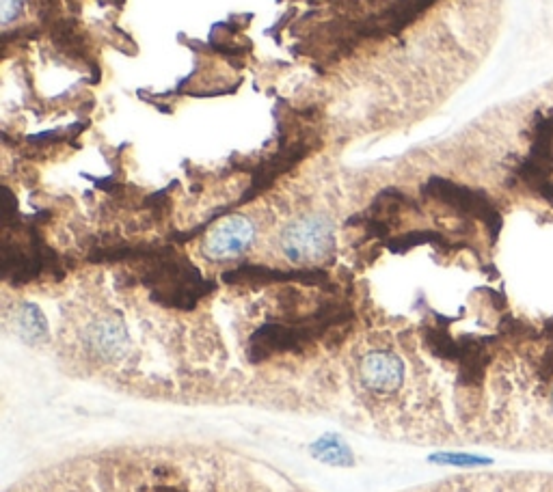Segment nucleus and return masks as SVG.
Instances as JSON below:
<instances>
[{
	"mask_svg": "<svg viewBox=\"0 0 553 492\" xmlns=\"http://www.w3.org/2000/svg\"><path fill=\"white\" fill-rule=\"evenodd\" d=\"M551 408H553V398H551Z\"/></svg>",
	"mask_w": 553,
	"mask_h": 492,
	"instance_id": "obj_9",
	"label": "nucleus"
},
{
	"mask_svg": "<svg viewBox=\"0 0 553 492\" xmlns=\"http://www.w3.org/2000/svg\"><path fill=\"white\" fill-rule=\"evenodd\" d=\"M13 331L26 344H42L48 339V320L33 303H22L13 311Z\"/></svg>",
	"mask_w": 553,
	"mask_h": 492,
	"instance_id": "obj_5",
	"label": "nucleus"
},
{
	"mask_svg": "<svg viewBox=\"0 0 553 492\" xmlns=\"http://www.w3.org/2000/svg\"><path fill=\"white\" fill-rule=\"evenodd\" d=\"M255 238V225L249 216H227L217 227L210 229L204 240V253L212 262H229L249 251Z\"/></svg>",
	"mask_w": 553,
	"mask_h": 492,
	"instance_id": "obj_3",
	"label": "nucleus"
},
{
	"mask_svg": "<svg viewBox=\"0 0 553 492\" xmlns=\"http://www.w3.org/2000/svg\"><path fill=\"white\" fill-rule=\"evenodd\" d=\"M316 456L322 458V460H329L333 464H346L350 454H348V449L340 443V441H335V439H325V441H320L316 447Z\"/></svg>",
	"mask_w": 553,
	"mask_h": 492,
	"instance_id": "obj_6",
	"label": "nucleus"
},
{
	"mask_svg": "<svg viewBox=\"0 0 553 492\" xmlns=\"http://www.w3.org/2000/svg\"><path fill=\"white\" fill-rule=\"evenodd\" d=\"M24 7V0H0V20H3V26H9L13 20L20 18Z\"/></svg>",
	"mask_w": 553,
	"mask_h": 492,
	"instance_id": "obj_7",
	"label": "nucleus"
},
{
	"mask_svg": "<svg viewBox=\"0 0 553 492\" xmlns=\"http://www.w3.org/2000/svg\"><path fill=\"white\" fill-rule=\"evenodd\" d=\"M83 346L93 359L111 363L130 350V333L115 313H104L83 328Z\"/></svg>",
	"mask_w": 553,
	"mask_h": 492,
	"instance_id": "obj_2",
	"label": "nucleus"
},
{
	"mask_svg": "<svg viewBox=\"0 0 553 492\" xmlns=\"http://www.w3.org/2000/svg\"><path fill=\"white\" fill-rule=\"evenodd\" d=\"M359 378L368 391L387 395L402 385L404 363L391 350H370L359 363Z\"/></svg>",
	"mask_w": 553,
	"mask_h": 492,
	"instance_id": "obj_4",
	"label": "nucleus"
},
{
	"mask_svg": "<svg viewBox=\"0 0 553 492\" xmlns=\"http://www.w3.org/2000/svg\"><path fill=\"white\" fill-rule=\"evenodd\" d=\"M281 253L288 262L312 266L329 259L335 251V227L327 216L307 214L283 227L279 236Z\"/></svg>",
	"mask_w": 553,
	"mask_h": 492,
	"instance_id": "obj_1",
	"label": "nucleus"
},
{
	"mask_svg": "<svg viewBox=\"0 0 553 492\" xmlns=\"http://www.w3.org/2000/svg\"><path fill=\"white\" fill-rule=\"evenodd\" d=\"M538 372H541L543 380H551L553 378V344L547 348L545 359H543L541 369H538Z\"/></svg>",
	"mask_w": 553,
	"mask_h": 492,
	"instance_id": "obj_8",
	"label": "nucleus"
}]
</instances>
